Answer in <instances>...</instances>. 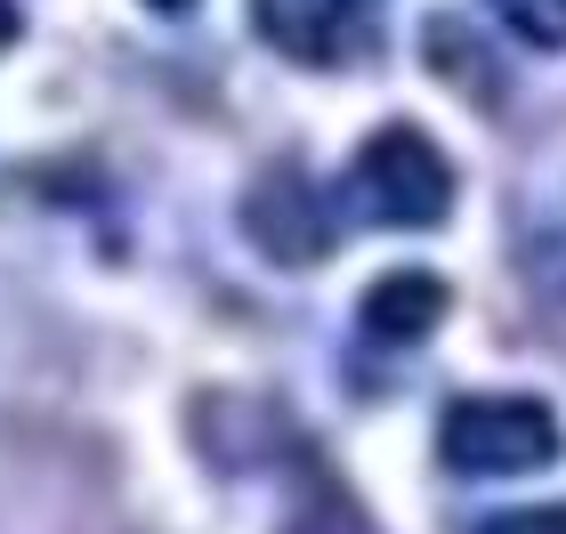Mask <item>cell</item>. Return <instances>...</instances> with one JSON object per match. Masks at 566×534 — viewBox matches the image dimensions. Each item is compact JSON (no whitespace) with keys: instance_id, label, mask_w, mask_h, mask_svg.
I'll return each mask as SVG.
<instances>
[{"instance_id":"obj_1","label":"cell","mask_w":566,"mask_h":534,"mask_svg":"<svg viewBox=\"0 0 566 534\" xmlns=\"http://www.w3.org/2000/svg\"><path fill=\"white\" fill-rule=\"evenodd\" d=\"M437 453L461 478H526L558 462V413L543 397H453L437 421Z\"/></svg>"},{"instance_id":"obj_2","label":"cell","mask_w":566,"mask_h":534,"mask_svg":"<svg viewBox=\"0 0 566 534\" xmlns=\"http://www.w3.org/2000/svg\"><path fill=\"white\" fill-rule=\"evenodd\" d=\"M356 202L380 227H437L453 211V163L397 122V130L365 138V155H356Z\"/></svg>"},{"instance_id":"obj_3","label":"cell","mask_w":566,"mask_h":534,"mask_svg":"<svg viewBox=\"0 0 566 534\" xmlns=\"http://www.w3.org/2000/svg\"><path fill=\"white\" fill-rule=\"evenodd\" d=\"M243 227H251V243L268 251L275 268H316L332 243H340V227H332L324 211V195H316V178L307 170H268L260 187L243 195Z\"/></svg>"},{"instance_id":"obj_4","label":"cell","mask_w":566,"mask_h":534,"mask_svg":"<svg viewBox=\"0 0 566 534\" xmlns=\"http://www.w3.org/2000/svg\"><path fill=\"white\" fill-rule=\"evenodd\" d=\"M251 24L275 57L340 65L356 49V0H251Z\"/></svg>"},{"instance_id":"obj_5","label":"cell","mask_w":566,"mask_h":534,"mask_svg":"<svg viewBox=\"0 0 566 534\" xmlns=\"http://www.w3.org/2000/svg\"><path fill=\"white\" fill-rule=\"evenodd\" d=\"M437 316H446V284H437V275H421V268H397V275H380V284L365 292V333L389 341V348L429 341Z\"/></svg>"},{"instance_id":"obj_6","label":"cell","mask_w":566,"mask_h":534,"mask_svg":"<svg viewBox=\"0 0 566 534\" xmlns=\"http://www.w3.org/2000/svg\"><path fill=\"white\" fill-rule=\"evenodd\" d=\"M292 534H373V526H365V511H356L332 478H316V486H307V502L292 511Z\"/></svg>"},{"instance_id":"obj_7","label":"cell","mask_w":566,"mask_h":534,"mask_svg":"<svg viewBox=\"0 0 566 534\" xmlns=\"http://www.w3.org/2000/svg\"><path fill=\"white\" fill-rule=\"evenodd\" d=\"M494 17L534 49H566V0H494Z\"/></svg>"},{"instance_id":"obj_8","label":"cell","mask_w":566,"mask_h":534,"mask_svg":"<svg viewBox=\"0 0 566 534\" xmlns=\"http://www.w3.org/2000/svg\"><path fill=\"white\" fill-rule=\"evenodd\" d=\"M478 534H566V511H502V519H485Z\"/></svg>"},{"instance_id":"obj_9","label":"cell","mask_w":566,"mask_h":534,"mask_svg":"<svg viewBox=\"0 0 566 534\" xmlns=\"http://www.w3.org/2000/svg\"><path fill=\"white\" fill-rule=\"evenodd\" d=\"M9 41H17V9L0 0V49H9Z\"/></svg>"},{"instance_id":"obj_10","label":"cell","mask_w":566,"mask_h":534,"mask_svg":"<svg viewBox=\"0 0 566 534\" xmlns=\"http://www.w3.org/2000/svg\"><path fill=\"white\" fill-rule=\"evenodd\" d=\"M154 9H187V0H154Z\"/></svg>"}]
</instances>
